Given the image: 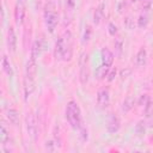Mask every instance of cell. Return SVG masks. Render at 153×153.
Here are the masks:
<instances>
[{
  "label": "cell",
  "instance_id": "5",
  "mask_svg": "<svg viewBox=\"0 0 153 153\" xmlns=\"http://www.w3.org/2000/svg\"><path fill=\"white\" fill-rule=\"evenodd\" d=\"M90 80V61H88V54L81 53L79 57V81L82 86L87 85Z\"/></svg>",
  "mask_w": 153,
  "mask_h": 153
},
{
  "label": "cell",
  "instance_id": "11",
  "mask_svg": "<svg viewBox=\"0 0 153 153\" xmlns=\"http://www.w3.org/2000/svg\"><path fill=\"white\" fill-rule=\"evenodd\" d=\"M43 47H44V39L41 37V38H37L32 45H31V49H30V57H32L33 60H37L39 57V55L42 54V50H43Z\"/></svg>",
  "mask_w": 153,
  "mask_h": 153
},
{
  "label": "cell",
  "instance_id": "18",
  "mask_svg": "<svg viewBox=\"0 0 153 153\" xmlns=\"http://www.w3.org/2000/svg\"><path fill=\"white\" fill-rule=\"evenodd\" d=\"M1 67H2V71L11 78L13 75V67L10 62V59L7 57V55H4L2 56V60H1Z\"/></svg>",
  "mask_w": 153,
  "mask_h": 153
},
{
  "label": "cell",
  "instance_id": "32",
  "mask_svg": "<svg viewBox=\"0 0 153 153\" xmlns=\"http://www.w3.org/2000/svg\"><path fill=\"white\" fill-rule=\"evenodd\" d=\"M124 25L129 29V30H131V29H134V26H135V24H134V20L130 18V17H127L126 19H124Z\"/></svg>",
  "mask_w": 153,
  "mask_h": 153
},
{
  "label": "cell",
  "instance_id": "1",
  "mask_svg": "<svg viewBox=\"0 0 153 153\" xmlns=\"http://www.w3.org/2000/svg\"><path fill=\"white\" fill-rule=\"evenodd\" d=\"M73 47H74V36L72 31L65 30L55 42V47H54L55 60L69 62L73 59V51H74Z\"/></svg>",
  "mask_w": 153,
  "mask_h": 153
},
{
  "label": "cell",
  "instance_id": "27",
  "mask_svg": "<svg viewBox=\"0 0 153 153\" xmlns=\"http://www.w3.org/2000/svg\"><path fill=\"white\" fill-rule=\"evenodd\" d=\"M76 0H66V11L67 12H73L74 7H75Z\"/></svg>",
  "mask_w": 153,
  "mask_h": 153
},
{
  "label": "cell",
  "instance_id": "12",
  "mask_svg": "<svg viewBox=\"0 0 153 153\" xmlns=\"http://www.w3.org/2000/svg\"><path fill=\"white\" fill-rule=\"evenodd\" d=\"M147 57H148V55H147L146 48H145V47H141V48L137 50V53H136V55H135V57H134V63H135V66H136V67H143V66H146V63H147Z\"/></svg>",
  "mask_w": 153,
  "mask_h": 153
},
{
  "label": "cell",
  "instance_id": "17",
  "mask_svg": "<svg viewBox=\"0 0 153 153\" xmlns=\"http://www.w3.org/2000/svg\"><path fill=\"white\" fill-rule=\"evenodd\" d=\"M110 68H111L110 66H106V65H104V63H100V65L97 67V71H96V78H97L98 80H104V79H106Z\"/></svg>",
  "mask_w": 153,
  "mask_h": 153
},
{
  "label": "cell",
  "instance_id": "26",
  "mask_svg": "<svg viewBox=\"0 0 153 153\" xmlns=\"http://www.w3.org/2000/svg\"><path fill=\"white\" fill-rule=\"evenodd\" d=\"M116 74H117V68H116V67H111L110 71H109V74H108V76H106V80H108L109 82L114 81L115 78H116Z\"/></svg>",
  "mask_w": 153,
  "mask_h": 153
},
{
  "label": "cell",
  "instance_id": "30",
  "mask_svg": "<svg viewBox=\"0 0 153 153\" xmlns=\"http://www.w3.org/2000/svg\"><path fill=\"white\" fill-rule=\"evenodd\" d=\"M79 133H80V137H81V140H82V141H86L87 137H88V135H87V128H85L84 126H81L80 129H79Z\"/></svg>",
  "mask_w": 153,
  "mask_h": 153
},
{
  "label": "cell",
  "instance_id": "8",
  "mask_svg": "<svg viewBox=\"0 0 153 153\" xmlns=\"http://www.w3.org/2000/svg\"><path fill=\"white\" fill-rule=\"evenodd\" d=\"M110 104V91L108 87H102L97 92V105L100 109L108 108Z\"/></svg>",
  "mask_w": 153,
  "mask_h": 153
},
{
  "label": "cell",
  "instance_id": "20",
  "mask_svg": "<svg viewBox=\"0 0 153 153\" xmlns=\"http://www.w3.org/2000/svg\"><path fill=\"white\" fill-rule=\"evenodd\" d=\"M148 23H149L148 12L143 11V12L139 16V18H137V20H136V25H137V27H140V29H145V27L148 25Z\"/></svg>",
  "mask_w": 153,
  "mask_h": 153
},
{
  "label": "cell",
  "instance_id": "23",
  "mask_svg": "<svg viewBox=\"0 0 153 153\" xmlns=\"http://www.w3.org/2000/svg\"><path fill=\"white\" fill-rule=\"evenodd\" d=\"M122 50H123V41H122V38H116V41H115V55L117 57H121Z\"/></svg>",
  "mask_w": 153,
  "mask_h": 153
},
{
  "label": "cell",
  "instance_id": "34",
  "mask_svg": "<svg viewBox=\"0 0 153 153\" xmlns=\"http://www.w3.org/2000/svg\"><path fill=\"white\" fill-rule=\"evenodd\" d=\"M130 74H131V69H130V68H124V69H122V71L120 72V76H121L122 79L129 76Z\"/></svg>",
  "mask_w": 153,
  "mask_h": 153
},
{
  "label": "cell",
  "instance_id": "29",
  "mask_svg": "<svg viewBox=\"0 0 153 153\" xmlns=\"http://www.w3.org/2000/svg\"><path fill=\"white\" fill-rule=\"evenodd\" d=\"M148 98H149V96H148L147 93H143V94H141V96H140V98H139V100H137V104H139L140 106H145V104L147 103Z\"/></svg>",
  "mask_w": 153,
  "mask_h": 153
},
{
  "label": "cell",
  "instance_id": "24",
  "mask_svg": "<svg viewBox=\"0 0 153 153\" xmlns=\"http://www.w3.org/2000/svg\"><path fill=\"white\" fill-rule=\"evenodd\" d=\"M91 35H92V29H91L90 25H86L84 35H82V44H87L88 43V41L91 39Z\"/></svg>",
  "mask_w": 153,
  "mask_h": 153
},
{
  "label": "cell",
  "instance_id": "3",
  "mask_svg": "<svg viewBox=\"0 0 153 153\" xmlns=\"http://www.w3.org/2000/svg\"><path fill=\"white\" fill-rule=\"evenodd\" d=\"M65 117L72 129L79 130L82 126V116L79 104L75 100H69L65 109Z\"/></svg>",
  "mask_w": 153,
  "mask_h": 153
},
{
  "label": "cell",
  "instance_id": "22",
  "mask_svg": "<svg viewBox=\"0 0 153 153\" xmlns=\"http://www.w3.org/2000/svg\"><path fill=\"white\" fill-rule=\"evenodd\" d=\"M146 123L143 121H140L136 126H135V133L139 137H143L145 136V133H146Z\"/></svg>",
  "mask_w": 153,
  "mask_h": 153
},
{
  "label": "cell",
  "instance_id": "10",
  "mask_svg": "<svg viewBox=\"0 0 153 153\" xmlns=\"http://www.w3.org/2000/svg\"><path fill=\"white\" fill-rule=\"evenodd\" d=\"M6 44H7V49L10 50V53H14L17 50V36H16V31L14 27L11 25L7 30V36H6Z\"/></svg>",
  "mask_w": 153,
  "mask_h": 153
},
{
  "label": "cell",
  "instance_id": "4",
  "mask_svg": "<svg viewBox=\"0 0 153 153\" xmlns=\"http://www.w3.org/2000/svg\"><path fill=\"white\" fill-rule=\"evenodd\" d=\"M25 126H26V131L29 137L36 142L38 140L39 136V130H38V122H37V117L35 115L33 111H29L25 116Z\"/></svg>",
  "mask_w": 153,
  "mask_h": 153
},
{
  "label": "cell",
  "instance_id": "6",
  "mask_svg": "<svg viewBox=\"0 0 153 153\" xmlns=\"http://www.w3.org/2000/svg\"><path fill=\"white\" fill-rule=\"evenodd\" d=\"M36 88V78H31L29 75L24 74L23 78V93H24V99L27 100L29 97L33 93Z\"/></svg>",
  "mask_w": 153,
  "mask_h": 153
},
{
  "label": "cell",
  "instance_id": "35",
  "mask_svg": "<svg viewBox=\"0 0 153 153\" xmlns=\"http://www.w3.org/2000/svg\"><path fill=\"white\" fill-rule=\"evenodd\" d=\"M137 1H139V0H131V2H133V4H134V2H137Z\"/></svg>",
  "mask_w": 153,
  "mask_h": 153
},
{
  "label": "cell",
  "instance_id": "25",
  "mask_svg": "<svg viewBox=\"0 0 153 153\" xmlns=\"http://www.w3.org/2000/svg\"><path fill=\"white\" fill-rule=\"evenodd\" d=\"M53 140L55 141L56 146L59 145V147L61 146V135H60V129L57 126L54 127V130H53Z\"/></svg>",
  "mask_w": 153,
  "mask_h": 153
},
{
  "label": "cell",
  "instance_id": "9",
  "mask_svg": "<svg viewBox=\"0 0 153 153\" xmlns=\"http://www.w3.org/2000/svg\"><path fill=\"white\" fill-rule=\"evenodd\" d=\"M25 18V4L24 0H18L14 6V23L16 25L20 26L24 23Z\"/></svg>",
  "mask_w": 153,
  "mask_h": 153
},
{
  "label": "cell",
  "instance_id": "2",
  "mask_svg": "<svg viewBox=\"0 0 153 153\" xmlns=\"http://www.w3.org/2000/svg\"><path fill=\"white\" fill-rule=\"evenodd\" d=\"M43 20L49 33H54L59 24V13L55 1L48 0L43 7Z\"/></svg>",
  "mask_w": 153,
  "mask_h": 153
},
{
  "label": "cell",
  "instance_id": "16",
  "mask_svg": "<svg viewBox=\"0 0 153 153\" xmlns=\"http://www.w3.org/2000/svg\"><path fill=\"white\" fill-rule=\"evenodd\" d=\"M135 98L133 97V96H127L126 98H124V100L122 102V106H121V109H122V111L124 112V114H128V112H130L131 110H133V108H134V105H135Z\"/></svg>",
  "mask_w": 153,
  "mask_h": 153
},
{
  "label": "cell",
  "instance_id": "13",
  "mask_svg": "<svg viewBox=\"0 0 153 153\" xmlns=\"http://www.w3.org/2000/svg\"><path fill=\"white\" fill-rule=\"evenodd\" d=\"M100 59H102V63L112 67V63H114V60H115V55L109 48L104 47L100 50Z\"/></svg>",
  "mask_w": 153,
  "mask_h": 153
},
{
  "label": "cell",
  "instance_id": "7",
  "mask_svg": "<svg viewBox=\"0 0 153 153\" xmlns=\"http://www.w3.org/2000/svg\"><path fill=\"white\" fill-rule=\"evenodd\" d=\"M120 129H121V120H120V117L116 114L110 112L108 115V118H106V130H108V133L109 134H115Z\"/></svg>",
  "mask_w": 153,
  "mask_h": 153
},
{
  "label": "cell",
  "instance_id": "33",
  "mask_svg": "<svg viewBox=\"0 0 153 153\" xmlns=\"http://www.w3.org/2000/svg\"><path fill=\"white\" fill-rule=\"evenodd\" d=\"M127 6H128V5H127L126 1H120L118 5H117V11H118V13H123V12L126 11Z\"/></svg>",
  "mask_w": 153,
  "mask_h": 153
},
{
  "label": "cell",
  "instance_id": "14",
  "mask_svg": "<svg viewBox=\"0 0 153 153\" xmlns=\"http://www.w3.org/2000/svg\"><path fill=\"white\" fill-rule=\"evenodd\" d=\"M5 117L7 118V121L13 124V126H19V112L17 109L13 108H8L5 111Z\"/></svg>",
  "mask_w": 153,
  "mask_h": 153
},
{
  "label": "cell",
  "instance_id": "28",
  "mask_svg": "<svg viewBox=\"0 0 153 153\" xmlns=\"http://www.w3.org/2000/svg\"><path fill=\"white\" fill-rule=\"evenodd\" d=\"M108 32L110 36H115L117 35V26L114 23H109L108 24Z\"/></svg>",
  "mask_w": 153,
  "mask_h": 153
},
{
  "label": "cell",
  "instance_id": "36",
  "mask_svg": "<svg viewBox=\"0 0 153 153\" xmlns=\"http://www.w3.org/2000/svg\"><path fill=\"white\" fill-rule=\"evenodd\" d=\"M24 1H25V0H24Z\"/></svg>",
  "mask_w": 153,
  "mask_h": 153
},
{
  "label": "cell",
  "instance_id": "31",
  "mask_svg": "<svg viewBox=\"0 0 153 153\" xmlns=\"http://www.w3.org/2000/svg\"><path fill=\"white\" fill-rule=\"evenodd\" d=\"M55 146H56V143H55L54 140H48V141H45V149H47V151L53 152V151L55 149Z\"/></svg>",
  "mask_w": 153,
  "mask_h": 153
},
{
  "label": "cell",
  "instance_id": "21",
  "mask_svg": "<svg viewBox=\"0 0 153 153\" xmlns=\"http://www.w3.org/2000/svg\"><path fill=\"white\" fill-rule=\"evenodd\" d=\"M10 140H11L10 139V134H8V131H7L6 127H5V123L2 122L1 123V127H0V141H1V145L8 142Z\"/></svg>",
  "mask_w": 153,
  "mask_h": 153
},
{
  "label": "cell",
  "instance_id": "19",
  "mask_svg": "<svg viewBox=\"0 0 153 153\" xmlns=\"http://www.w3.org/2000/svg\"><path fill=\"white\" fill-rule=\"evenodd\" d=\"M143 111H145V117L147 121H153V98H148L147 103L143 106Z\"/></svg>",
  "mask_w": 153,
  "mask_h": 153
},
{
  "label": "cell",
  "instance_id": "15",
  "mask_svg": "<svg viewBox=\"0 0 153 153\" xmlns=\"http://www.w3.org/2000/svg\"><path fill=\"white\" fill-rule=\"evenodd\" d=\"M104 10H105V6H104V4L102 2V4H99L97 7H96V10H94V12H93V24H96V25H99L102 22H103V19H104Z\"/></svg>",
  "mask_w": 153,
  "mask_h": 153
}]
</instances>
